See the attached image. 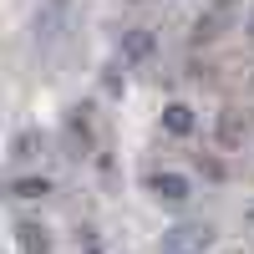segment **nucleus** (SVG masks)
<instances>
[{"label":"nucleus","instance_id":"7","mask_svg":"<svg viewBox=\"0 0 254 254\" xmlns=\"http://www.w3.org/2000/svg\"><path fill=\"white\" fill-rule=\"evenodd\" d=\"M10 193H15V198H46V193H51V178H15Z\"/></svg>","mask_w":254,"mask_h":254},{"label":"nucleus","instance_id":"2","mask_svg":"<svg viewBox=\"0 0 254 254\" xmlns=\"http://www.w3.org/2000/svg\"><path fill=\"white\" fill-rule=\"evenodd\" d=\"M234 10H239V0H214L198 20H193V36L198 41H214V36H224V26L234 20Z\"/></svg>","mask_w":254,"mask_h":254},{"label":"nucleus","instance_id":"11","mask_svg":"<svg viewBox=\"0 0 254 254\" xmlns=\"http://www.w3.org/2000/svg\"><path fill=\"white\" fill-rule=\"evenodd\" d=\"M249 36H254V20H249Z\"/></svg>","mask_w":254,"mask_h":254},{"label":"nucleus","instance_id":"1","mask_svg":"<svg viewBox=\"0 0 254 254\" xmlns=\"http://www.w3.org/2000/svg\"><path fill=\"white\" fill-rule=\"evenodd\" d=\"M208 244H214L208 224H178L163 234V254H208Z\"/></svg>","mask_w":254,"mask_h":254},{"label":"nucleus","instance_id":"10","mask_svg":"<svg viewBox=\"0 0 254 254\" xmlns=\"http://www.w3.org/2000/svg\"><path fill=\"white\" fill-rule=\"evenodd\" d=\"M87 254H102V249H97V234H92V229H87Z\"/></svg>","mask_w":254,"mask_h":254},{"label":"nucleus","instance_id":"6","mask_svg":"<svg viewBox=\"0 0 254 254\" xmlns=\"http://www.w3.org/2000/svg\"><path fill=\"white\" fill-rule=\"evenodd\" d=\"M15 234H20V249H26V254H51V234L41 224H20Z\"/></svg>","mask_w":254,"mask_h":254},{"label":"nucleus","instance_id":"5","mask_svg":"<svg viewBox=\"0 0 254 254\" xmlns=\"http://www.w3.org/2000/svg\"><path fill=\"white\" fill-rule=\"evenodd\" d=\"M122 56L127 61H147L153 56V31H122Z\"/></svg>","mask_w":254,"mask_h":254},{"label":"nucleus","instance_id":"9","mask_svg":"<svg viewBox=\"0 0 254 254\" xmlns=\"http://www.w3.org/2000/svg\"><path fill=\"white\" fill-rule=\"evenodd\" d=\"M239 137V122H234V112H224V142H234Z\"/></svg>","mask_w":254,"mask_h":254},{"label":"nucleus","instance_id":"3","mask_svg":"<svg viewBox=\"0 0 254 254\" xmlns=\"http://www.w3.org/2000/svg\"><path fill=\"white\" fill-rule=\"evenodd\" d=\"M153 193H158L163 203H188V193H193V188H188L183 173H158V178H153Z\"/></svg>","mask_w":254,"mask_h":254},{"label":"nucleus","instance_id":"4","mask_svg":"<svg viewBox=\"0 0 254 254\" xmlns=\"http://www.w3.org/2000/svg\"><path fill=\"white\" fill-rule=\"evenodd\" d=\"M163 127H168L173 137H188V132H193V107H183V102H168V107H163Z\"/></svg>","mask_w":254,"mask_h":254},{"label":"nucleus","instance_id":"8","mask_svg":"<svg viewBox=\"0 0 254 254\" xmlns=\"http://www.w3.org/2000/svg\"><path fill=\"white\" fill-rule=\"evenodd\" d=\"M10 158H36V137H31V132H20V137H15V153H10Z\"/></svg>","mask_w":254,"mask_h":254}]
</instances>
